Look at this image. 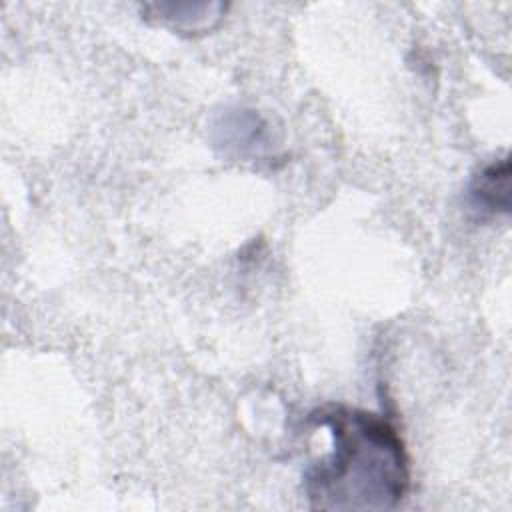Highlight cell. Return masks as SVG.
Listing matches in <instances>:
<instances>
[{
    "label": "cell",
    "instance_id": "obj_4",
    "mask_svg": "<svg viewBox=\"0 0 512 512\" xmlns=\"http://www.w3.org/2000/svg\"><path fill=\"white\" fill-rule=\"evenodd\" d=\"M224 124V146L238 150L242 156L252 154L260 156L270 140L266 138L268 124L256 116L252 110H234L228 112L222 120Z\"/></svg>",
    "mask_w": 512,
    "mask_h": 512
},
{
    "label": "cell",
    "instance_id": "obj_2",
    "mask_svg": "<svg viewBox=\"0 0 512 512\" xmlns=\"http://www.w3.org/2000/svg\"><path fill=\"white\" fill-rule=\"evenodd\" d=\"M468 198L474 210L484 214H508L510 210V160H492L472 178Z\"/></svg>",
    "mask_w": 512,
    "mask_h": 512
},
{
    "label": "cell",
    "instance_id": "obj_1",
    "mask_svg": "<svg viewBox=\"0 0 512 512\" xmlns=\"http://www.w3.org/2000/svg\"><path fill=\"white\" fill-rule=\"evenodd\" d=\"M332 448L304 472V492L316 510L380 512L410 490V458L398 428L382 414L330 406L316 416Z\"/></svg>",
    "mask_w": 512,
    "mask_h": 512
},
{
    "label": "cell",
    "instance_id": "obj_3",
    "mask_svg": "<svg viewBox=\"0 0 512 512\" xmlns=\"http://www.w3.org/2000/svg\"><path fill=\"white\" fill-rule=\"evenodd\" d=\"M222 2H186V4H148V18H154L158 24L170 26L176 32H206L214 28L226 12Z\"/></svg>",
    "mask_w": 512,
    "mask_h": 512
}]
</instances>
